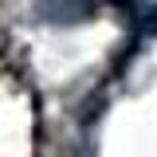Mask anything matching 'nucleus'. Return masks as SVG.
<instances>
[{
    "mask_svg": "<svg viewBox=\"0 0 157 157\" xmlns=\"http://www.w3.org/2000/svg\"><path fill=\"white\" fill-rule=\"evenodd\" d=\"M94 12H98L94 0H36V20L59 24V28H67V24H86Z\"/></svg>",
    "mask_w": 157,
    "mask_h": 157,
    "instance_id": "nucleus-1",
    "label": "nucleus"
}]
</instances>
